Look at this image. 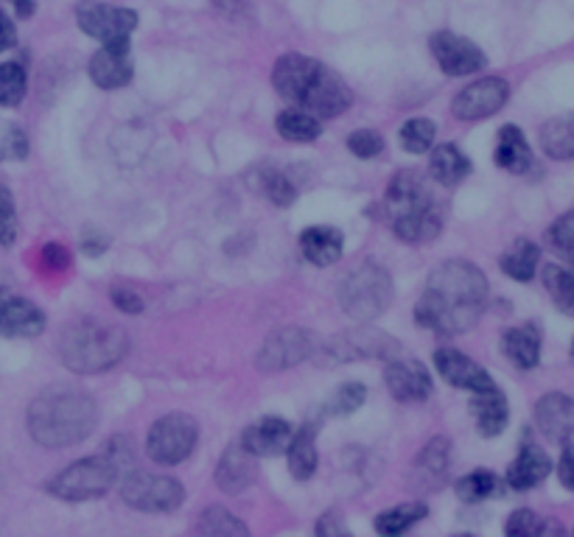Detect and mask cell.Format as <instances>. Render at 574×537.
Returning <instances> with one entry per match:
<instances>
[{
  "label": "cell",
  "mask_w": 574,
  "mask_h": 537,
  "mask_svg": "<svg viewBox=\"0 0 574 537\" xmlns=\"http://www.w3.org/2000/svg\"><path fill=\"white\" fill-rule=\"evenodd\" d=\"M400 352V345L376 328H356L343 330L334 339L319 347L317 358L319 367H339L348 361H365V358H395Z\"/></svg>",
  "instance_id": "8992f818"
},
{
  "label": "cell",
  "mask_w": 574,
  "mask_h": 537,
  "mask_svg": "<svg viewBox=\"0 0 574 537\" xmlns=\"http://www.w3.org/2000/svg\"><path fill=\"white\" fill-rule=\"evenodd\" d=\"M88 70L93 84L101 87V90H121V87H127L135 76L129 48L112 46H105L99 53H93Z\"/></svg>",
  "instance_id": "603a6c76"
},
{
  "label": "cell",
  "mask_w": 574,
  "mask_h": 537,
  "mask_svg": "<svg viewBox=\"0 0 574 537\" xmlns=\"http://www.w3.org/2000/svg\"><path fill=\"white\" fill-rule=\"evenodd\" d=\"M546 241L561 258H566L568 266H574V208L563 213L561 219H555V225L546 232Z\"/></svg>",
  "instance_id": "b9f144b4"
},
{
  "label": "cell",
  "mask_w": 574,
  "mask_h": 537,
  "mask_svg": "<svg viewBox=\"0 0 574 537\" xmlns=\"http://www.w3.org/2000/svg\"><path fill=\"white\" fill-rule=\"evenodd\" d=\"M550 474H552V459L546 457L544 448H538L535 442H522L518 457L513 459L511 468H507L505 485L511 487V490L527 493L533 490V487H538Z\"/></svg>",
  "instance_id": "7402d4cb"
},
{
  "label": "cell",
  "mask_w": 574,
  "mask_h": 537,
  "mask_svg": "<svg viewBox=\"0 0 574 537\" xmlns=\"http://www.w3.org/2000/svg\"><path fill=\"white\" fill-rule=\"evenodd\" d=\"M314 531H317V535H345V524L339 520L337 513H325L323 518L317 520V526H314Z\"/></svg>",
  "instance_id": "816d5d0a"
},
{
  "label": "cell",
  "mask_w": 574,
  "mask_h": 537,
  "mask_svg": "<svg viewBox=\"0 0 574 537\" xmlns=\"http://www.w3.org/2000/svg\"><path fill=\"white\" fill-rule=\"evenodd\" d=\"M197 529L202 531V535H227V537H244L250 535V529H247V524L244 520H238L236 515L230 513V509L225 507H210L205 509V515L199 518Z\"/></svg>",
  "instance_id": "ab89813d"
},
{
  "label": "cell",
  "mask_w": 574,
  "mask_h": 537,
  "mask_svg": "<svg viewBox=\"0 0 574 537\" xmlns=\"http://www.w3.org/2000/svg\"><path fill=\"white\" fill-rule=\"evenodd\" d=\"M572 361H574V341H572Z\"/></svg>",
  "instance_id": "9f6ffc18"
},
{
  "label": "cell",
  "mask_w": 574,
  "mask_h": 537,
  "mask_svg": "<svg viewBox=\"0 0 574 537\" xmlns=\"http://www.w3.org/2000/svg\"><path fill=\"white\" fill-rule=\"evenodd\" d=\"M471 417L476 422V431L482 437H499L511 422V406H507L505 392L499 387L482 389V392H471Z\"/></svg>",
  "instance_id": "cb8c5ba5"
},
{
  "label": "cell",
  "mask_w": 574,
  "mask_h": 537,
  "mask_svg": "<svg viewBox=\"0 0 574 537\" xmlns=\"http://www.w3.org/2000/svg\"><path fill=\"white\" fill-rule=\"evenodd\" d=\"M107 247H110V243H107V238H96V236H88L85 238V241H81V249H85V252L88 255H101V252H107Z\"/></svg>",
  "instance_id": "db71d44e"
},
{
  "label": "cell",
  "mask_w": 574,
  "mask_h": 537,
  "mask_svg": "<svg viewBox=\"0 0 574 537\" xmlns=\"http://www.w3.org/2000/svg\"><path fill=\"white\" fill-rule=\"evenodd\" d=\"M393 302V278L384 266L367 263L356 266L339 284V306L356 322H370L382 317Z\"/></svg>",
  "instance_id": "5b68a950"
},
{
  "label": "cell",
  "mask_w": 574,
  "mask_h": 537,
  "mask_svg": "<svg viewBox=\"0 0 574 537\" xmlns=\"http://www.w3.org/2000/svg\"><path fill=\"white\" fill-rule=\"evenodd\" d=\"M487 278L471 260L452 258L429 275L415 306V322L435 334L459 336L476 328L487 306Z\"/></svg>",
  "instance_id": "6da1fadb"
},
{
  "label": "cell",
  "mask_w": 574,
  "mask_h": 537,
  "mask_svg": "<svg viewBox=\"0 0 574 537\" xmlns=\"http://www.w3.org/2000/svg\"><path fill=\"white\" fill-rule=\"evenodd\" d=\"M323 68L325 64L319 62V59L306 57V53H284V57L275 62L273 70L275 93L300 110V107L306 105L308 93H311L317 76L323 73Z\"/></svg>",
  "instance_id": "7c38bea8"
},
{
  "label": "cell",
  "mask_w": 574,
  "mask_h": 537,
  "mask_svg": "<svg viewBox=\"0 0 574 537\" xmlns=\"http://www.w3.org/2000/svg\"><path fill=\"white\" fill-rule=\"evenodd\" d=\"M429 515V509H426V504L420 501H406V504H398V507H389L384 509L382 515H378L376 520H373V526H376L378 535H404V531L413 529L415 524H420V520Z\"/></svg>",
  "instance_id": "e575fe53"
},
{
  "label": "cell",
  "mask_w": 574,
  "mask_h": 537,
  "mask_svg": "<svg viewBox=\"0 0 574 537\" xmlns=\"http://www.w3.org/2000/svg\"><path fill=\"white\" fill-rule=\"evenodd\" d=\"M59 361L76 376H96L107 372L123 361L129 352V336L121 325L107 319L79 317L65 325L57 341Z\"/></svg>",
  "instance_id": "3957f363"
},
{
  "label": "cell",
  "mask_w": 574,
  "mask_h": 537,
  "mask_svg": "<svg viewBox=\"0 0 574 537\" xmlns=\"http://www.w3.org/2000/svg\"><path fill=\"white\" fill-rule=\"evenodd\" d=\"M46 325L48 319L40 311V306L0 289V336H7V339H34L46 330Z\"/></svg>",
  "instance_id": "e0dca14e"
},
{
  "label": "cell",
  "mask_w": 574,
  "mask_h": 537,
  "mask_svg": "<svg viewBox=\"0 0 574 537\" xmlns=\"http://www.w3.org/2000/svg\"><path fill=\"white\" fill-rule=\"evenodd\" d=\"M538 526H541V518L533 513V509H516V513L507 518L505 535H511V537L538 535Z\"/></svg>",
  "instance_id": "f6af8a7d"
},
{
  "label": "cell",
  "mask_w": 574,
  "mask_h": 537,
  "mask_svg": "<svg viewBox=\"0 0 574 537\" xmlns=\"http://www.w3.org/2000/svg\"><path fill=\"white\" fill-rule=\"evenodd\" d=\"M541 149L552 160H574V112L552 118L541 127Z\"/></svg>",
  "instance_id": "d6a6232c"
},
{
  "label": "cell",
  "mask_w": 574,
  "mask_h": 537,
  "mask_svg": "<svg viewBox=\"0 0 574 537\" xmlns=\"http://www.w3.org/2000/svg\"><path fill=\"white\" fill-rule=\"evenodd\" d=\"M29 155V140H26L23 129L9 127L3 135V143H0V157H9V160H26Z\"/></svg>",
  "instance_id": "bcb514c9"
},
{
  "label": "cell",
  "mask_w": 574,
  "mask_h": 537,
  "mask_svg": "<svg viewBox=\"0 0 574 537\" xmlns=\"http://www.w3.org/2000/svg\"><path fill=\"white\" fill-rule=\"evenodd\" d=\"M448 468H452V439H429L409 468V487L418 493H437L446 485Z\"/></svg>",
  "instance_id": "9a60e30c"
},
{
  "label": "cell",
  "mask_w": 574,
  "mask_h": 537,
  "mask_svg": "<svg viewBox=\"0 0 574 537\" xmlns=\"http://www.w3.org/2000/svg\"><path fill=\"white\" fill-rule=\"evenodd\" d=\"M454 490H457V498H463V501L479 504L487 501V498H499L505 493V481L496 474H487V470H474V474L457 479Z\"/></svg>",
  "instance_id": "8d00e7d4"
},
{
  "label": "cell",
  "mask_w": 574,
  "mask_h": 537,
  "mask_svg": "<svg viewBox=\"0 0 574 537\" xmlns=\"http://www.w3.org/2000/svg\"><path fill=\"white\" fill-rule=\"evenodd\" d=\"M557 479H561V485L566 490L574 493V445L568 442L561 454V463H557Z\"/></svg>",
  "instance_id": "c3c4849f"
},
{
  "label": "cell",
  "mask_w": 574,
  "mask_h": 537,
  "mask_svg": "<svg viewBox=\"0 0 574 537\" xmlns=\"http://www.w3.org/2000/svg\"><path fill=\"white\" fill-rule=\"evenodd\" d=\"M317 434H319V420H306L289 439V448H286V459H289V474L297 481H306L317 474L319 454H317Z\"/></svg>",
  "instance_id": "484cf974"
},
{
  "label": "cell",
  "mask_w": 574,
  "mask_h": 537,
  "mask_svg": "<svg viewBox=\"0 0 574 537\" xmlns=\"http://www.w3.org/2000/svg\"><path fill=\"white\" fill-rule=\"evenodd\" d=\"M314 356V341L311 334L297 325H286V328L273 330L267 339L261 341L256 352V367L258 372H267V376H275V372L291 370V367L303 365L306 358Z\"/></svg>",
  "instance_id": "30bf717a"
},
{
  "label": "cell",
  "mask_w": 574,
  "mask_h": 537,
  "mask_svg": "<svg viewBox=\"0 0 574 537\" xmlns=\"http://www.w3.org/2000/svg\"><path fill=\"white\" fill-rule=\"evenodd\" d=\"M121 468L116 459L107 451L96 454V457L79 459V463L68 465L62 474L46 481L48 496L59 498V501H93V498L107 496L121 481Z\"/></svg>",
  "instance_id": "277c9868"
},
{
  "label": "cell",
  "mask_w": 574,
  "mask_h": 537,
  "mask_svg": "<svg viewBox=\"0 0 574 537\" xmlns=\"http://www.w3.org/2000/svg\"><path fill=\"white\" fill-rule=\"evenodd\" d=\"M429 48L437 68H441L446 76H454V79H457V76L479 73V70L487 64L485 51H482L476 42L454 34V31H437V34H432Z\"/></svg>",
  "instance_id": "4fadbf2b"
},
{
  "label": "cell",
  "mask_w": 574,
  "mask_h": 537,
  "mask_svg": "<svg viewBox=\"0 0 574 537\" xmlns=\"http://www.w3.org/2000/svg\"><path fill=\"white\" fill-rule=\"evenodd\" d=\"M393 230L406 243H429L443 232V213L437 205H429L393 219Z\"/></svg>",
  "instance_id": "f1b7e54d"
},
{
  "label": "cell",
  "mask_w": 574,
  "mask_h": 537,
  "mask_svg": "<svg viewBox=\"0 0 574 537\" xmlns=\"http://www.w3.org/2000/svg\"><path fill=\"white\" fill-rule=\"evenodd\" d=\"M435 367L443 381L457 389H465V392H482V389L496 387L491 372L482 370L465 352L452 350V347H443V350L435 352Z\"/></svg>",
  "instance_id": "ac0fdd59"
},
{
  "label": "cell",
  "mask_w": 574,
  "mask_h": 537,
  "mask_svg": "<svg viewBox=\"0 0 574 537\" xmlns=\"http://www.w3.org/2000/svg\"><path fill=\"white\" fill-rule=\"evenodd\" d=\"M291 426L284 417H261V420L253 422L247 431L241 434V445L256 457H280L289 448L291 439Z\"/></svg>",
  "instance_id": "44dd1931"
},
{
  "label": "cell",
  "mask_w": 574,
  "mask_h": 537,
  "mask_svg": "<svg viewBox=\"0 0 574 537\" xmlns=\"http://www.w3.org/2000/svg\"><path fill=\"white\" fill-rule=\"evenodd\" d=\"M507 99H511V84L502 76H485L454 96L452 112L457 121H485L496 116Z\"/></svg>",
  "instance_id": "8fae6325"
},
{
  "label": "cell",
  "mask_w": 574,
  "mask_h": 537,
  "mask_svg": "<svg viewBox=\"0 0 574 537\" xmlns=\"http://www.w3.org/2000/svg\"><path fill=\"white\" fill-rule=\"evenodd\" d=\"M76 23L101 46L129 48V37L138 29V12L121 7H107L99 0H81L76 7Z\"/></svg>",
  "instance_id": "9c48e42d"
},
{
  "label": "cell",
  "mask_w": 574,
  "mask_h": 537,
  "mask_svg": "<svg viewBox=\"0 0 574 537\" xmlns=\"http://www.w3.org/2000/svg\"><path fill=\"white\" fill-rule=\"evenodd\" d=\"M29 90V76L20 62L0 64V107H18Z\"/></svg>",
  "instance_id": "60d3db41"
},
{
  "label": "cell",
  "mask_w": 574,
  "mask_h": 537,
  "mask_svg": "<svg viewBox=\"0 0 574 537\" xmlns=\"http://www.w3.org/2000/svg\"><path fill=\"white\" fill-rule=\"evenodd\" d=\"M214 7L227 18H241L250 9V0H214Z\"/></svg>",
  "instance_id": "f5cc1de1"
},
{
  "label": "cell",
  "mask_w": 574,
  "mask_h": 537,
  "mask_svg": "<svg viewBox=\"0 0 574 537\" xmlns=\"http://www.w3.org/2000/svg\"><path fill=\"white\" fill-rule=\"evenodd\" d=\"M429 173L435 177L437 186L454 188L471 173V160L463 155V151H459V146L443 143L432 151Z\"/></svg>",
  "instance_id": "4dcf8cb0"
},
{
  "label": "cell",
  "mask_w": 574,
  "mask_h": 537,
  "mask_svg": "<svg viewBox=\"0 0 574 537\" xmlns=\"http://www.w3.org/2000/svg\"><path fill=\"white\" fill-rule=\"evenodd\" d=\"M535 428L550 442L566 445L574 437V400L563 392H546L535 404Z\"/></svg>",
  "instance_id": "ffe728a7"
},
{
  "label": "cell",
  "mask_w": 574,
  "mask_h": 537,
  "mask_svg": "<svg viewBox=\"0 0 574 537\" xmlns=\"http://www.w3.org/2000/svg\"><path fill=\"white\" fill-rule=\"evenodd\" d=\"M29 434L46 448H73L99 426V404L76 384H53L29 404Z\"/></svg>",
  "instance_id": "7a4b0ae2"
},
{
  "label": "cell",
  "mask_w": 574,
  "mask_h": 537,
  "mask_svg": "<svg viewBox=\"0 0 574 537\" xmlns=\"http://www.w3.org/2000/svg\"><path fill=\"white\" fill-rule=\"evenodd\" d=\"M384 381H387L389 395L400 400V404H424L435 392L432 376L415 358H389L387 370H384Z\"/></svg>",
  "instance_id": "5bb4252c"
},
{
  "label": "cell",
  "mask_w": 574,
  "mask_h": 537,
  "mask_svg": "<svg viewBox=\"0 0 574 537\" xmlns=\"http://www.w3.org/2000/svg\"><path fill=\"white\" fill-rule=\"evenodd\" d=\"M502 352L518 370H535L541 361V328L535 322L516 325L502 334Z\"/></svg>",
  "instance_id": "83f0119b"
},
{
  "label": "cell",
  "mask_w": 574,
  "mask_h": 537,
  "mask_svg": "<svg viewBox=\"0 0 574 537\" xmlns=\"http://www.w3.org/2000/svg\"><path fill=\"white\" fill-rule=\"evenodd\" d=\"M300 252L317 269L334 266L345 252V236L337 227H308L300 232Z\"/></svg>",
  "instance_id": "4316f807"
},
{
  "label": "cell",
  "mask_w": 574,
  "mask_h": 537,
  "mask_svg": "<svg viewBox=\"0 0 574 537\" xmlns=\"http://www.w3.org/2000/svg\"><path fill=\"white\" fill-rule=\"evenodd\" d=\"M538 263H541V247L530 238H518V241L511 243L505 255H502L499 266L502 272L507 275L511 280H518V284H530L538 272Z\"/></svg>",
  "instance_id": "1f68e13d"
},
{
  "label": "cell",
  "mask_w": 574,
  "mask_h": 537,
  "mask_svg": "<svg viewBox=\"0 0 574 537\" xmlns=\"http://www.w3.org/2000/svg\"><path fill=\"white\" fill-rule=\"evenodd\" d=\"M112 306L123 314H132V317L144 314L146 308L144 297H140L135 289H123V286H116V289H112Z\"/></svg>",
  "instance_id": "7dc6e473"
},
{
  "label": "cell",
  "mask_w": 574,
  "mask_h": 537,
  "mask_svg": "<svg viewBox=\"0 0 574 537\" xmlns=\"http://www.w3.org/2000/svg\"><path fill=\"white\" fill-rule=\"evenodd\" d=\"M494 160L502 171L516 173V177H524L527 171H533V149H530L527 138H524V132L516 123H507V127L499 129V135H496Z\"/></svg>",
  "instance_id": "d4e9b609"
},
{
  "label": "cell",
  "mask_w": 574,
  "mask_h": 537,
  "mask_svg": "<svg viewBox=\"0 0 574 537\" xmlns=\"http://www.w3.org/2000/svg\"><path fill=\"white\" fill-rule=\"evenodd\" d=\"M348 149L359 160H376L384 155V138L376 129H356L348 138Z\"/></svg>",
  "instance_id": "ee69618b"
},
{
  "label": "cell",
  "mask_w": 574,
  "mask_h": 537,
  "mask_svg": "<svg viewBox=\"0 0 574 537\" xmlns=\"http://www.w3.org/2000/svg\"><path fill=\"white\" fill-rule=\"evenodd\" d=\"M256 454H250L241 442L227 445V451L221 454L219 465H216V485L219 490H225L227 496H236V493L250 490L258 479V463Z\"/></svg>",
  "instance_id": "d6986e66"
},
{
  "label": "cell",
  "mask_w": 574,
  "mask_h": 537,
  "mask_svg": "<svg viewBox=\"0 0 574 537\" xmlns=\"http://www.w3.org/2000/svg\"><path fill=\"white\" fill-rule=\"evenodd\" d=\"M367 400V387L359 381L339 384L331 395H328V404H325V415L331 417H350L354 411H359Z\"/></svg>",
  "instance_id": "74e56055"
},
{
  "label": "cell",
  "mask_w": 574,
  "mask_h": 537,
  "mask_svg": "<svg viewBox=\"0 0 574 537\" xmlns=\"http://www.w3.org/2000/svg\"><path fill=\"white\" fill-rule=\"evenodd\" d=\"M42 263L51 266V269H68L70 266V255L68 249L62 247V243H46V249H42Z\"/></svg>",
  "instance_id": "681fc988"
},
{
  "label": "cell",
  "mask_w": 574,
  "mask_h": 537,
  "mask_svg": "<svg viewBox=\"0 0 574 537\" xmlns=\"http://www.w3.org/2000/svg\"><path fill=\"white\" fill-rule=\"evenodd\" d=\"M247 182H250V188L258 197L269 199L275 208H289L297 199V186L291 182V177L275 166H258L256 171L247 177Z\"/></svg>",
  "instance_id": "f546056e"
},
{
  "label": "cell",
  "mask_w": 574,
  "mask_h": 537,
  "mask_svg": "<svg viewBox=\"0 0 574 537\" xmlns=\"http://www.w3.org/2000/svg\"><path fill=\"white\" fill-rule=\"evenodd\" d=\"M275 127H278L280 138L291 140V143H314V140L323 135V121L306 110L280 112L278 121H275Z\"/></svg>",
  "instance_id": "d590c367"
},
{
  "label": "cell",
  "mask_w": 574,
  "mask_h": 537,
  "mask_svg": "<svg viewBox=\"0 0 574 537\" xmlns=\"http://www.w3.org/2000/svg\"><path fill=\"white\" fill-rule=\"evenodd\" d=\"M18 210H14L12 191L7 186H0V243L12 247L18 241Z\"/></svg>",
  "instance_id": "7bdbcfd3"
},
{
  "label": "cell",
  "mask_w": 574,
  "mask_h": 537,
  "mask_svg": "<svg viewBox=\"0 0 574 537\" xmlns=\"http://www.w3.org/2000/svg\"><path fill=\"white\" fill-rule=\"evenodd\" d=\"M398 138H400V146H404V151H409V155H426V151L435 146L437 127L435 121H429V118H409V121L400 127Z\"/></svg>",
  "instance_id": "f35d334b"
},
{
  "label": "cell",
  "mask_w": 574,
  "mask_h": 537,
  "mask_svg": "<svg viewBox=\"0 0 574 537\" xmlns=\"http://www.w3.org/2000/svg\"><path fill=\"white\" fill-rule=\"evenodd\" d=\"M9 3H12L14 14H18L20 20H29L31 14H34V9H37L34 0H9Z\"/></svg>",
  "instance_id": "11a10c76"
},
{
  "label": "cell",
  "mask_w": 574,
  "mask_h": 537,
  "mask_svg": "<svg viewBox=\"0 0 574 537\" xmlns=\"http://www.w3.org/2000/svg\"><path fill=\"white\" fill-rule=\"evenodd\" d=\"M121 498L140 513H171L186 501V487L171 476L146 474L135 468L121 476Z\"/></svg>",
  "instance_id": "ba28073f"
},
{
  "label": "cell",
  "mask_w": 574,
  "mask_h": 537,
  "mask_svg": "<svg viewBox=\"0 0 574 537\" xmlns=\"http://www.w3.org/2000/svg\"><path fill=\"white\" fill-rule=\"evenodd\" d=\"M199 442V426L186 411L162 415L146 437V454L157 465H180L194 454Z\"/></svg>",
  "instance_id": "52a82bcc"
},
{
  "label": "cell",
  "mask_w": 574,
  "mask_h": 537,
  "mask_svg": "<svg viewBox=\"0 0 574 537\" xmlns=\"http://www.w3.org/2000/svg\"><path fill=\"white\" fill-rule=\"evenodd\" d=\"M544 289L550 300L561 308L563 314L574 317V266L546 263L544 266Z\"/></svg>",
  "instance_id": "836d02e7"
},
{
  "label": "cell",
  "mask_w": 574,
  "mask_h": 537,
  "mask_svg": "<svg viewBox=\"0 0 574 537\" xmlns=\"http://www.w3.org/2000/svg\"><path fill=\"white\" fill-rule=\"evenodd\" d=\"M435 202V193L429 191L426 179L420 177L418 171H398L393 179H389L387 193H384V213L387 219H398V216L413 213V210L429 208Z\"/></svg>",
  "instance_id": "2e32d148"
},
{
  "label": "cell",
  "mask_w": 574,
  "mask_h": 537,
  "mask_svg": "<svg viewBox=\"0 0 574 537\" xmlns=\"http://www.w3.org/2000/svg\"><path fill=\"white\" fill-rule=\"evenodd\" d=\"M14 46H18V29H14V20L0 9V53L9 51V48Z\"/></svg>",
  "instance_id": "f907efd6"
}]
</instances>
